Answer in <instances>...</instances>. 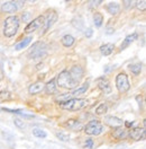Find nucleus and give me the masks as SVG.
Here are the masks:
<instances>
[{
    "label": "nucleus",
    "mask_w": 146,
    "mask_h": 149,
    "mask_svg": "<svg viewBox=\"0 0 146 149\" xmlns=\"http://www.w3.org/2000/svg\"><path fill=\"white\" fill-rule=\"evenodd\" d=\"M20 20L17 16H9L3 22V35L6 37H12L18 31Z\"/></svg>",
    "instance_id": "nucleus-1"
},
{
    "label": "nucleus",
    "mask_w": 146,
    "mask_h": 149,
    "mask_svg": "<svg viewBox=\"0 0 146 149\" xmlns=\"http://www.w3.org/2000/svg\"><path fill=\"white\" fill-rule=\"evenodd\" d=\"M47 56V45L44 42H36L33 44L28 52V58L32 60H42Z\"/></svg>",
    "instance_id": "nucleus-2"
},
{
    "label": "nucleus",
    "mask_w": 146,
    "mask_h": 149,
    "mask_svg": "<svg viewBox=\"0 0 146 149\" xmlns=\"http://www.w3.org/2000/svg\"><path fill=\"white\" fill-rule=\"evenodd\" d=\"M56 85L59 87H61V88H64V89H74L78 84L72 79L69 70H63L57 76Z\"/></svg>",
    "instance_id": "nucleus-3"
},
{
    "label": "nucleus",
    "mask_w": 146,
    "mask_h": 149,
    "mask_svg": "<svg viewBox=\"0 0 146 149\" xmlns=\"http://www.w3.org/2000/svg\"><path fill=\"white\" fill-rule=\"evenodd\" d=\"M60 107L63 110H67V111H79L83 109L84 106H87L88 101L84 98H70L69 101L59 103Z\"/></svg>",
    "instance_id": "nucleus-4"
},
{
    "label": "nucleus",
    "mask_w": 146,
    "mask_h": 149,
    "mask_svg": "<svg viewBox=\"0 0 146 149\" xmlns=\"http://www.w3.org/2000/svg\"><path fill=\"white\" fill-rule=\"evenodd\" d=\"M103 131H105V127L98 120H92L84 127V132L89 136H99Z\"/></svg>",
    "instance_id": "nucleus-5"
},
{
    "label": "nucleus",
    "mask_w": 146,
    "mask_h": 149,
    "mask_svg": "<svg viewBox=\"0 0 146 149\" xmlns=\"http://www.w3.org/2000/svg\"><path fill=\"white\" fill-rule=\"evenodd\" d=\"M116 87L119 93H127L130 88V84L128 80V76L125 72H119L116 77Z\"/></svg>",
    "instance_id": "nucleus-6"
},
{
    "label": "nucleus",
    "mask_w": 146,
    "mask_h": 149,
    "mask_svg": "<svg viewBox=\"0 0 146 149\" xmlns=\"http://www.w3.org/2000/svg\"><path fill=\"white\" fill-rule=\"evenodd\" d=\"M44 18H45L44 19V25H43L44 28H43L42 34H45L46 32L54 25V23L57 20V14L55 13L54 10H50V11L47 13V15L44 16Z\"/></svg>",
    "instance_id": "nucleus-7"
},
{
    "label": "nucleus",
    "mask_w": 146,
    "mask_h": 149,
    "mask_svg": "<svg viewBox=\"0 0 146 149\" xmlns=\"http://www.w3.org/2000/svg\"><path fill=\"white\" fill-rule=\"evenodd\" d=\"M44 16H38L37 18H35L33 22H30L27 26L25 27V33H33L37 31L39 27H42L44 25Z\"/></svg>",
    "instance_id": "nucleus-8"
},
{
    "label": "nucleus",
    "mask_w": 146,
    "mask_h": 149,
    "mask_svg": "<svg viewBox=\"0 0 146 149\" xmlns=\"http://www.w3.org/2000/svg\"><path fill=\"white\" fill-rule=\"evenodd\" d=\"M69 72H70V74H71V77H72L73 80H74L76 84H79L80 80L83 78L84 70L82 69V67H80V65H73Z\"/></svg>",
    "instance_id": "nucleus-9"
},
{
    "label": "nucleus",
    "mask_w": 146,
    "mask_h": 149,
    "mask_svg": "<svg viewBox=\"0 0 146 149\" xmlns=\"http://www.w3.org/2000/svg\"><path fill=\"white\" fill-rule=\"evenodd\" d=\"M105 123H106L108 127H110V128H115V129H117V128H120V127L123 125L124 121H123L121 119L117 118V116L108 115V116L105 118Z\"/></svg>",
    "instance_id": "nucleus-10"
},
{
    "label": "nucleus",
    "mask_w": 146,
    "mask_h": 149,
    "mask_svg": "<svg viewBox=\"0 0 146 149\" xmlns=\"http://www.w3.org/2000/svg\"><path fill=\"white\" fill-rule=\"evenodd\" d=\"M129 137L136 141L145 140V129L144 128H134L129 132Z\"/></svg>",
    "instance_id": "nucleus-11"
},
{
    "label": "nucleus",
    "mask_w": 146,
    "mask_h": 149,
    "mask_svg": "<svg viewBox=\"0 0 146 149\" xmlns=\"http://www.w3.org/2000/svg\"><path fill=\"white\" fill-rule=\"evenodd\" d=\"M44 87H45V85H44L43 81L34 83V84H32L28 87V93L30 95H36V94L41 93L42 91H44Z\"/></svg>",
    "instance_id": "nucleus-12"
},
{
    "label": "nucleus",
    "mask_w": 146,
    "mask_h": 149,
    "mask_svg": "<svg viewBox=\"0 0 146 149\" xmlns=\"http://www.w3.org/2000/svg\"><path fill=\"white\" fill-rule=\"evenodd\" d=\"M18 9L16 1H6L1 6V11L2 13H15Z\"/></svg>",
    "instance_id": "nucleus-13"
},
{
    "label": "nucleus",
    "mask_w": 146,
    "mask_h": 149,
    "mask_svg": "<svg viewBox=\"0 0 146 149\" xmlns=\"http://www.w3.org/2000/svg\"><path fill=\"white\" fill-rule=\"evenodd\" d=\"M98 87L101 89L105 94H110L111 93V86H110L109 81L105 78H100L98 79Z\"/></svg>",
    "instance_id": "nucleus-14"
},
{
    "label": "nucleus",
    "mask_w": 146,
    "mask_h": 149,
    "mask_svg": "<svg viewBox=\"0 0 146 149\" xmlns=\"http://www.w3.org/2000/svg\"><path fill=\"white\" fill-rule=\"evenodd\" d=\"M56 87H57V85H56V79H51V80L45 85V87H44L45 93L48 94V95L56 93Z\"/></svg>",
    "instance_id": "nucleus-15"
},
{
    "label": "nucleus",
    "mask_w": 146,
    "mask_h": 149,
    "mask_svg": "<svg viewBox=\"0 0 146 149\" xmlns=\"http://www.w3.org/2000/svg\"><path fill=\"white\" fill-rule=\"evenodd\" d=\"M65 125H66V127H69V128L73 131H80L83 128V125L80 123V122H78L76 120H73V119L67 120L66 123H65Z\"/></svg>",
    "instance_id": "nucleus-16"
},
{
    "label": "nucleus",
    "mask_w": 146,
    "mask_h": 149,
    "mask_svg": "<svg viewBox=\"0 0 146 149\" xmlns=\"http://www.w3.org/2000/svg\"><path fill=\"white\" fill-rule=\"evenodd\" d=\"M114 49H115V45L112 43H106L100 47V52L102 56H110L114 52Z\"/></svg>",
    "instance_id": "nucleus-17"
},
{
    "label": "nucleus",
    "mask_w": 146,
    "mask_h": 149,
    "mask_svg": "<svg viewBox=\"0 0 146 149\" xmlns=\"http://www.w3.org/2000/svg\"><path fill=\"white\" fill-rule=\"evenodd\" d=\"M137 37H138L137 33H133V34H130V35H127V36L125 37V40H124V42H123V44H121L120 49H121V50L126 49L130 43H133L135 40H137Z\"/></svg>",
    "instance_id": "nucleus-18"
},
{
    "label": "nucleus",
    "mask_w": 146,
    "mask_h": 149,
    "mask_svg": "<svg viewBox=\"0 0 146 149\" xmlns=\"http://www.w3.org/2000/svg\"><path fill=\"white\" fill-rule=\"evenodd\" d=\"M107 11L110 15H117L120 11V6L118 2H109L107 5Z\"/></svg>",
    "instance_id": "nucleus-19"
},
{
    "label": "nucleus",
    "mask_w": 146,
    "mask_h": 149,
    "mask_svg": "<svg viewBox=\"0 0 146 149\" xmlns=\"http://www.w3.org/2000/svg\"><path fill=\"white\" fill-rule=\"evenodd\" d=\"M1 111L8 112V113H11V114H18V115H21V116H24V118H26V119H33V118H34V115H32V114H26L25 112H23L21 110H11V109L2 107Z\"/></svg>",
    "instance_id": "nucleus-20"
},
{
    "label": "nucleus",
    "mask_w": 146,
    "mask_h": 149,
    "mask_svg": "<svg viewBox=\"0 0 146 149\" xmlns=\"http://www.w3.org/2000/svg\"><path fill=\"white\" fill-rule=\"evenodd\" d=\"M112 137L118 140L125 139L127 137V131H126V129H123V128H117L112 132Z\"/></svg>",
    "instance_id": "nucleus-21"
},
{
    "label": "nucleus",
    "mask_w": 146,
    "mask_h": 149,
    "mask_svg": "<svg viewBox=\"0 0 146 149\" xmlns=\"http://www.w3.org/2000/svg\"><path fill=\"white\" fill-rule=\"evenodd\" d=\"M88 88H89V83H84L81 87L72 89V92L70 94H71V96H78V95H81V94L85 93V92L88 91Z\"/></svg>",
    "instance_id": "nucleus-22"
},
{
    "label": "nucleus",
    "mask_w": 146,
    "mask_h": 149,
    "mask_svg": "<svg viewBox=\"0 0 146 149\" xmlns=\"http://www.w3.org/2000/svg\"><path fill=\"white\" fill-rule=\"evenodd\" d=\"M74 37L72 35H70V34H66V35H64L62 37V40H61V43L63 44V47H72L73 44H74Z\"/></svg>",
    "instance_id": "nucleus-23"
},
{
    "label": "nucleus",
    "mask_w": 146,
    "mask_h": 149,
    "mask_svg": "<svg viewBox=\"0 0 146 149\" xmlns=\"http://www.w3.org/2000/svg\"><path fill=\"white\" fill-rule=\"evenodd\" d=\"M14 97H12V95L10 92L8 91H2V92H0V103L2 102H8V101H11Z\"/></svg>",
    "instance_id": "nucleus-24"
},
{
    "label": "nucleus",
    "mask_w": 146,
    "mask_h": 149,
    "mask_svg": "<svg viewBox=\"0 0 146 149\" xmlns=\"http://www.w3.org/2000/svg\"><path fill=\"white\" fill-rule=\"evenodd\" d=\"M32 42V37L28 36L26 37V38H24V41H21V42H19V43H17L16 45H15V49L16 50H21V49H24V47H26Z\"/></svg>",
    "instance_id": "nucleus-25"
},
{
    "label": "nucleus",
    "mask_w": 146,
    "mask_h": 149,
    "mask_svg": "<svg viewBox=\"0 0 146 149\" xmlns=\"http://www.w3.org/2000/svg\"><path fill=\"white\" fill-rule=\"evenodd\" d=\"M129 70L133 72V74L137 76V74H140V71H142V63H133V65H129Z\"/></svg>",
    "instance_id": "nucleus-26"
},
{
    "label": "nucleus",
    "mask_w": 146,
    "mask_h": 149,
    "mask_svg": "<svg viewBox=\"0 0 146 149\" xmlns=\"http://www.w3.org/2000/svg\"><path fill=\"white\" fill-rule=\"evenodd\" d=\"M102 22H103V16L101 15L100 13H96L93 15V23H94V25L97 27H100L101 25H102Z\"/></svg>",
    "instance_id": "nucleus-27"
},
{
    "label": "nucleus",
    "mask_w": 146,
    "mask_h": 149,
    "mask_svg": "<svg viewBox=\"0 0 146 149\" xmlns=\"http://www.w3.org/2000/svg\"><path fill=\"white\" fill-rule=\"evenodd\" d=\"M33 136H35L36 138H46L47 133L42 129H34L33 130Z\"/></svg>",
    "instance_id": "nucleus-28"
},
{
    "label": "nucleus",
    "mask_w": 146,
    "mask_h": 149,
    "mask_svg": "<svg viewBox=\"0 0 146 149\" xmlns=\"http://www.w3.org/2000/svg\"><path fill=\"white\" fill-rule=\"evenodd\" d=\"M56 137L61 140V141H69V140H70V136H69L67 133H65L64 131H59V132H56Z\"/></svg>",
    "instance_id": "nucleus-29"
},
{
    "label": "nucleus",
    "mask_w": 146,
    "mask_h": 149,
    "mask_svg": "<svg viewBox=\"0 0 146 149\" xmlns=\"http://www.w3.org/2000/svg\"><path fill=\"white\" fill-rule=\"evenodd\" d=\"M107 111H108V106H107L106 104H100V105L96 109V113H97L98 115H102V114H105Z\"/></svg>",
    "instance_id": "nucleus-30"
},
{
    "label": "nucleus",
    "mask_w": 146,
    "mask_h": 149,
    "mask_svg": "<svg viewBox=\"0 0 146 149\" xmlns=\"http://www.w3.org/2000/svg\"><path fill=\"white\" fill-rule=\"evenodd\" d=\"M135 6L138 10L140 11H145L146 9V1L145 0H142V1H136L135 2Z\"/></svg>",
    "instance_id": "nucleus-31"
},
{
    "label": "nucleus",
    "mask_w": 146,
    "mask_h": 149,
    "mask_svg": "<svg viewBox=\"0 0 146 149\" xmlns=\"http://www.w3.org/2000/svg\"><path fill=\"white\" fill-rule=\"evenodd\" d=\"M14 124H15L18 129H20V130H24L25 127H26L25 123H24V121H21L20 119H15V120H14Z\"/></svg>",
    "instance_id": "nucleus-32"
},
{
    "label": "nucleus",
    "mask_w": 146,
    "mask_h": 149,
    "mask_svg": "<svg viewBox=\"0 0 146 149\" xmlns=\"http://www.w3.org/2000/svg\"><path fill=\"white\" fill-rule=\"evenodd\" d=\"M135 2H136V1H133V0H124V1H123L124 7H125L126 9L133 8V6H134V3H135Z\"/></svg>",
    "instance_id": "nucleus-33"
},
{
    "label": "nucleus",
    "mask_w": 146,
    "mask_h": 149,
    "mask_svg": "<svg viewBox=\"0 0 146 149\" xmlns=\"http://www.w3.org/2000/svg\"><path fill=\"white\" fill-rule=\"evenodd\" d=\"M100 3H102V0H97V1H89V7H98Z\"/></svg>",
    "instance_id": "nucleus-34"
},
{
    "label": "nucleus",
    "mask_w": 146,
    "mask_h": 149,
    "mask_svg": "<svg viewBox=\"0 0 146 149\" xmlns=\"http://www.w3.org/2000/svg\"><path fill=\"white\" fill-rule=\"evenodd\" d=\"M84 146H85V148H89V149L93 148V140H92V139H87V140H85Z\"/></svg>",
    "instance_id": "nucleus-35"
},
{
    "label": "nucleus",
    "mask_w": 146,
    "mask_h": 149,
    "mask_svg": "<svg viewBox=\"0 0 146 149\" xmlns=\"http://www.w3.org/2000/svg\"><path fill=\"white\" fill-rule=\"evenodd\" d=\"M29 17H30V13H28V11L24 13V14H23V16H21V18H23V20H24V22L28 20V18H29Z\"/></svg>",
    "instance_id": "nucleus-36"
},
{
    "label": "nucleus",
    "mask_w": 146,
    "mask_h": 149,
    "mask_svg": "<svg viewBox=\"0 0 146 149\" xmlns=\"http://www.w3.org/2000/svg\"><path fill=\"white\" fill-rule=\"evenodd\" d=\"M85 36L87 37H91L92 36V34H93V31H92V28H88L87 31H85Z\"/></svg>",
    "instance_id": "nucleus-37"
},
{
    "label": "nucleus",
    "mask_w": 146,
    "mask_h": 149,
    "mask_svg": "<svg viewBox=\"0 0 146 149\" xmlns=\"http://www.w3.org/2000/svg\"><path fill=\"white\" fill-rule=\"evenodd\" d=\"M3 78H5V72H3V69H2V67L0 65V81H1Z\"/></svg>",
    "instance_id": "nucleus-38"
},
{
    "label": "nucleus",
    "mask_w": 146,
    "mask_h": 149,
    "mask_svg": "<svg viewBox=\"0 0 146 149\" xmlns=\"http://www.w3.org/2000/svg\"><path fill=\"white\" fill-rule=\"evenodd\" d=\"M114 32H115V29H114V28H111V27L107 28V34H112Z\"/></svg>",
    "instance_id": "nucleus-39"
},
{
    "label": "nucleus",
    "mask_w": 146,
    "mask_h": 149,
    "mask_svg": "<svg viewBox=\"0 0 146 149\" xmlns=\"http://www.w3.org/2000/svg\"><path fill=\"white\" fill-rule=\"evenodd\" d=\"M136 101L138 102L139 106H140V105H142V97H140V96H136Z\"/></svg>",
    "instance_id": "nucleus-40"
},
{
    "label": "nucleus",
    "mask_w": 146,
    "mask_h": 149,
    "mask_svg": "<svg viewBox=\"0 0 146 149\" xmlns=\"http://www.w3.org/2000/svg\"><path fill=\"white\" fill-rule=\"evenodd\" d=\"M133 124H134V122H133V121H132V122H125V125H126L127 128H129V127H132Z\"/></svg>",
    "instance_id": "nucleus-41"
}]
</instances>
